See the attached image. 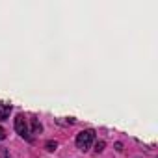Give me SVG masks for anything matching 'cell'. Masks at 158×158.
<instances>
[{"label": "cell", "mask_w": 158, "mask_h": 158, "mask_svg": "<svg viewBox=\"0 0 158 158\" xmlns=\"http://www.w3.org/2000/svg\"><path fill=\"white\" fill-rule=\"evenodd\" d=\"M93 139H95V132H93L91 128L82 130L80 134L76 136V147L82 149V151H86V149H89V145L93 143Z\"/></svg>", "instance_id": "1"}, {"label": "cell", "mask_w": 158, "mask_h": 158, "mask_svg": "<svg viewBox=\"0 0 158 158\" xmlns=\"http://www.w3.org/2000/svg\"><path fill=\"white\" fill-rule=\"evenodd\" d=\"M15 130H17V134H19L21 138L30 139V132H28V125H26L24 115H17V117H15Z\"/></svg>", "instance_id": "2"}, {"label": "cell", "mask_w": 158, "mask_h": 158, "mask_svg": "<svg viewBox=\"0 0 158 158\" xmlns=\"http://www.w3.org/2000/svg\"><path fill=\"white\" fill-rule=\"evenodd\" d=\"M10 114H11V104H8V102H0V119H8L10 117Z\"/></svg>", "instance_id": "3"}, {"label": "cell", "mask_w": 158, "mask_h": 158, "mask_svg": "<svg viewBox=\"0 0 158 158\" xmlns=\"http://www.w3.org/2000/svg\"><path fill=\"white\" fill-rule=\"evenodd\" d=\"M39 132H41V125L37 119H34L32 121V134H39Z\"/></svg>", "instance_id": "4"}, {"label": "cell", "mask_w": 158, "mask_h": 158, "mask_svg": "<svg viewBox=\"0 0 158 158\" xmlns=\"http://www.w3.org/2000/svg\"><path fill=\"white\" fill-rule=\"evenodd\" d=\"M45 147H47V151H56V147H58V143L50 139V141H47V145H45Z\"/></svg>", "instance_id": "5"}, {"label": "cell", "mask_w": 158, "mask_h": 158, "mask_svg": "<svg viewBox=\"0 0 158 158\" xmlns=\"http://www.w3.org/2000/svg\"><path fill=\"white\" fill-rule=\"evenodd\" d=\"M104 145H106L104 141H97V143H95V151H97V152H102V151H104Z\"/></svg>", "instance_id": "6"}, {"label": "cell", "mask_w": 158, "mask_h": 158, "mask_svg": "<svg viewBox=\"0 0 158 158\" xmlns=\"http://www.w3.org/2000/svg\"><path fill=\"white\" fill-rule=\"evenodd\" d=\"M4 138H6V130L0 127V139H4Z\"/></svg>", "instance_id": "7"}]
</instances>
